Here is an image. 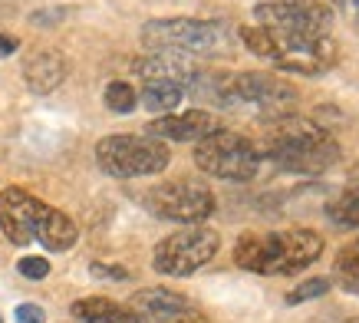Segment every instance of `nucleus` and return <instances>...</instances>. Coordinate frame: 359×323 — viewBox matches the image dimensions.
Returning a JSON list of instances; mask_svg holds the SVG:
<instances>
[{
  "mask_svg": "<svg viewBox=\"0 0 359 323\" xmlns=\"http://www.w3.org/2000/svg\"><path fill=\"white\" fill-rule=\"evenodd\" d=\"M261 159L273 162L280 172L290 175H323L339 162V142L323 129L320 122L304 116H280L273 119V129L267 132Z\"/></svg>",
  "mask_w": 359,
  "mask_h": 323,
  "instance_id": "nucleus-1",
  "label": "nucleus"
},
{
  "mask_svg": "<svg viewBox=\"0 0 359 323\" xmlns=\"http://www.w3.org/2000/svg\"><path fill=\"white\" fill-rule=\"evenodd\" d=\"M320 258H323V235L313 228L250 231V235H241L234 244V264L264 277L304 274Z\"/></svg>",
  "mask_w": 359,
  "mask_h": 323,
  "instance_id": "nucleus-2",
  "label": "nucleus"
},
{
  "mask_svg": "<svg viewBox=\"0 0 359 323\" xmlns=\"http://www.w3.org/2000/svg\"><path fill=\"white\" fill-rule=\"evenodd\" d=\"M241 44L277 70L297 76H323L339 63V44L333 33H287L254 23L241 27Z\"/></svg>",
  "mask_w": 359,
  "mask_h": 323,
  "instance_id": "nucleus-3",
  "label": "nucleus"
},
{
  "mask_svg": "<svg viewBox=\"0 0 359 323\" xmlns=\"http://www.w3.org/2000/svg\"><path fill=\"white\" fill-rule=\"evenodd\" d=\"M142 44L149 50L172 53H221L228 50V23L224 20H195V17H168V20L142 23Z\"/></svg>",
  "mask_w": 359,
  "mask_h": 323,
  "instance_id": "nucleus-4",
  "label": "nucleus"
},
{
  "mask_svg": "<svg viewBox=\"0 0 359 323\" xmlns=\"http://www.w3.org/2000/svg\"><path fill=\"white\" fill-rule=\"evenodd\" d=\"M96 162L99 169L112 178H145V175H158L162 169H168L172 152L168 145L152 136H106L96 145Z\"/></svg>",
  "mask_w": 359,
  "mask_h": 323,
  "instance_id": "nucleus-5",
  "label": "nucleus"
},
{
  "mask_svg": "<svg viewBox=\"0 0 359 323\" xmlns=\"http://www.w3.org/2000/svg\"><path fill=\"white\" fill-rule=\"evenodd\" d=\"M261 152L257 145L231 129H218L195 145V165L201 172L224 178V182H250L261 172Z\"/></svg>",
  "mask_w": 359,
  "mask_h": 323,
  "instance_id": "nucleus-6",
  "label": "nucleus"
},
{
  "mask_svg": "<svg viewBox=\"0 0 359 323\" xmlns=\"http://www.w3.org/2000/svg\"><path fill=\"white\" fill-rule=\"evenodd\" d=\"M221 248V235L208 225H185L155 244L152 268L165 277H191L198 268L215 261Z\"/></svg>",
  "mask_w": 359,
  "mask_h": 323,
  "instance_id": "nucleus-7",
  "label": "nucleus"
},
{
  "mask_svg": "<svg viewBox=\"0 0 359 323\" xmlns=\"http://www.w3.org/2000/svg\"><path fill=\"white\" fill-rule=\"evenodd\" d=\"M145 208L162 221L178 225H205L215 211V195L198 178H172L145 192Z\"/></svg>",
  "mask_w": 359,
  "mask_h": 323,
  "instance_id": "nucleus-8",
  "label": "nucleus"
},
{
  "mask_svg": "<svg viewBox=\"0 0 359 323\" xmlns=\"http://www.w3.org/2000/svg\"><path fill=\"white\" fill-rule=\"evenodd\" d=\"M297 103V89L273 73H228L224 106H254L267 119L290 116Z\"/></svg>",
  "mask_w": 359,
  "mask_h": 323,
  "instance_id": "nucleus-9",
  "label": "nucleus"
},
{
  "mask_svg": "<svg viewBox=\"0 0 359 323\" xmlns=\"http://www.w3.org/2000/svg\"><path fill=\"white\" fill-rule=\"evenodd\" d=\"M254 23L287 33H333V11L323 0H261Z\"/></svg>",
  "mask_w": 359,
  "mask_h": 323,
  "instance_id": "nucleus-10",
  "label": "nucleus"
},
{
  "mask_svg": "<svg viewBox=\"0 0 359 323\" xmlns=\"http://www.w3.org/2000/svg\"><path fill=\"white\" fill-rule=\"evenodd\" d=\"M46 215H50V205L40 202L36 195L23 192V188H4L0 192V231L17 248H30L40 237Z\"/></svg>",
  "mask_w": 359,
  "mask_h": 323,
  "instance_id": "nucleus-11",
  "label": "nucleus"
},
{
  "mask_svg": "<svg viewBox=\"0 0 359 323\" xmlns=\"http://www.w3.org/2000/svg\"><path fill=\"white\" fill-rule=\"evenodd\" d=\"M218 116H211L208 109H188V112H178V116H162L149 122L145 136H152L158 142H201L205 136L218 132Z\"/></svg>",
  "mask_w": 359,
  "mask_h": 323,
  "instance_id": "nucleus-12",
  "label": "nucleus"
},
{
  "mask_svg": "<svg viewBox=\"0 0 359 323\" xmlns=\"http://www.w3.org/2000/svg\"><path fill=\"white\" fill-rule=\"evenodd\" d=\"M132 73L145 79V83H175V86H188L195 79V63L185 53H172V50H152L132 63Z\"/></svg>",
  "mask_w": 359,
  "mask_h": 323,
  "instance_id": "nucleus-13",
  "label": "nucleus"
},
{
  "mask_svg": "<svg viewBox=\"0 0 359 323\" xmlns=\"http://www.w3.org/2000/svg\"><path fill=\"white\" fill-rule=\"evenodd\" d=\"M66 73H69V63H66V56L53 46H40V50H33L27 56V63H23V79H27V86L30 93L36 96H50L53 89L63 86Z\"/></svg>",
  "mask_w": 359,
  "mask_h": 323,
  "instance_id": "nucleus-14",
  "label": "nucleus"
},
{
  "mask_svg": "<svg viewBox=\"0 0 359 323\" xmlns=\"http://www.w3.org/2000/svg\"><path fill=\"white\" fill-rule=\"evenodd\" d=\"M129 301H132L129 303L132 310L152 323H172V320H178V317H188V313L195 310L185 294L168 291V287H145V291L132 294Z\"/></svg>",
  "mask_w": 359,
  "mask_h": 323,
  "instance_id": "nucleus-15",
  "label": "nucleus"
},
{
  "mask_svg": "<svg viewBox=\"0 0 359 323\" xmlns=\"http://www.w3.org/2000/svg\"><path fill=\"white\" fill-rule=\"evenodd\" d=\"M73 317L83 323H152L139 317L132 307H122L109 297H83L73 303Z\"/></svg>",
  "mask_w": 359,
  "mask_h": 323,
  "instance_id": "nucleus-16",
  "label": "nucleus"
},
{
  "mask_svg": "<svg viewBox=\"0 0 359 323\" xmlns=\"http://www.w3.org/2000/svg\"><path fill=\"white\" fill-rule=\"evenodd\" d=\"M79 237V228L76 221L66 215V211H56V208H50V215H46L43 228H40V244H43L46 251H56V254H63V251H69L73 244H76Z\"/></svg>",
  "mask_w": 359,
  "mask_h": 323,
  "instance_id": "nucleus-17",
  "label": "nucleus"
},
{
  "mask_svg": "<svg viewBox=\"0 0 359 323\" xmlns=\"http://www.w3.org/2000/svg\"><path fill=\"white\" fill-rule=\"evenodd\" d=\"M327 218L330 225L339 231H359V188L349 185L343 192H337L327 202Z\"/></svg>",
  "mask_w": 359,
  "mask_h": 323,
  "instance_id": "nucleus-18",
  "label": "nucleus"
},
{
  "mask_svg": "<svg viewBox=\"0 0 359 323\" xmlns=\"http://www.w3.org/2000/svg\"><path fill=\"white\" fill-rule=\"evenodd\" d=\"M182 99H185V86H175V83H145L139 93V103L149 112H175V109L182 106Z\"/></svg>",
  "mask_w": 359,
  "mask_h": 323,
  "instance_id": "nucleus-19",
  "label": "nucleus"
},
{
  "mask_svg": "<svg viewBox=\"0 0 359 323\" xmlns=\"http://www.w3.org/2000/svg\"><path fill=\"white\" fill-rule=\"evenodd\" d=\"M337 284L349 294H359V237L337 254Z\"/></svg>",
  "mask_w": 359,
  "mask_h": 323,
  "instance_id": "nucleus-20",
  "label": "nucleus"
},
{
  "mask_svg": "<svg viewBox=\"0 0 359 323\" xmlns=\"http://www.w3.org/2000/svg\"><path fill=\"white\" fill-rule=\"evenodd\" d=\"M102 103L109 112H119V116H129L132 109L139 106V93L129 86V83H122V79H112L106 93H102Z\"/></svg>",
  "mask_w": 359,
  "mask_h": 323,
  "instance_id": "nucleus-21",
  "label": "nucleus"
},
{
  "mask_svg": "<svg viewBox=\"0 0 359 323\" xmlns=\"http://www.w3.org/2000/svg\"><path fill=\"white\" fill-rule=\"evenodd\" d=\"M330 287H333L330 277H310V280H304V284H297L294 291L287 294V303L297 307V303H304V301H316V297L330 294Z\"/></svg>",
  "mask_w": 359,
  "mask_h": 323,
  "instance_id": "nucleus-22",
  "label": "nucleus"
},
{
  "mask_svg": "<svg viewBox=\"0 0 359 323\" xmlns=\"http://www.w3.org/2000/svg\"><path fill=\"white\" fill-rule=\"evenodd\" d=\"M17 270H20L27 280H43L50 274V261L40 258V254H27V258L17 261Z\"/></svg>",
  "mask_w": 359,
  "mask_h": 323,
  "instance_id": "nucleus-23",
  "label": "nucleus"
},
{
  "mask_svg": "<svg viewBox=\"0 0 359 323\" xmlns=\"http://www.w3.org/2000/svg\"><path fill=\"white\" fill-rule=\"evenodd\" d=\"M330 11H337L346 23H359V0H330Z\"/></svg>",
  "mask_w": 359,
  "mask_h": 323,
  "instance_id": "nucleus-24",
  "label": "nucleus"
},
{
  "mask_svg": "<svg viewBox=\"0 0 359 323\" xmlns=\"http://www.w3.org/2000/svg\"><path fill=\"white\" fill-rule=\"evenodd\" d=\"M13 317H17V323H46L43 307H36V303H20Z\"/></svg>",
  "mask_w": 359,
  "mask_h": 323,
  "instance_id": "nucleus-25",
  "label": "nucleus"
},
{
  "mask_svg": "<svg viewBox=\"0 0 359 323\" xmlns=\"http://www.w3.org/2000/svg\"><path fill=\"white\" fill-rule=\"evenodd\" d=\"M89 270H93L96 277H106V280H126V277H129V270L116 268V264H93Z\"/></svg>",
  "mask_w": 359,
  "mask_h": 323,
  "instance_id": "nucleus-26",
  "label": "nucleus"
},
{
  "mask_svg": "<svg viewBox=\"0 0 359 323\" xmlns=\"http://www.w3.org/2000/svg\"><path fill=\"white\" fill-rule=\"evenodd\" d=\"M17 46H20V40H17V37H11V33H0V56H11Z\"/></svg>",
  "mask_w": 359,
  "mask_h": 323,
  "instance_id": "nucleus-27",
  "label": "nucleus"
},
{
  "mask_svg": "<svg viewBox=\"0 0 359 323\" xmlns=\"http://www.w3.org/2000/svg\"><path fill=\"white\" fill-rule=\"evenodd\" d=\"M172 323H208L205 317H191V313H188V317H178V320H172Z\"/></svg>",
  "mask_w": 359,
  "mask_h": 323,
  "instance_id": "nucleus-28",
  "label": "nucleus"
},
{
  "mask_svg": "<svg viewBox=\"0 0 359 323\" xmlns=\"http://www.w3.org/2000/svg\"><path fill=\"white\" fill-rule=\"evenodd\" d=\"M349 182H353V185H356V188H359V162H356V165H353V172H349Z\"/></svg>",
  "mask_w": 359,
  "mask_h": 323,
  "instance_id": "nucleus-29",
  "label": "nucleus"
},
{
  "mask_svg": "<svg viewBox=\"0 0 359 323\" xmlns=\"http://www.w3.org/2000/svg\"><path fill=\"white\" fill-rule=\"evenodd\" d=\"M349 323H359V320H349Z\"/></svg>",
  "mask_w": 359,
  "mask_h": 323,
  "instance_id": "nucleus-30",
  "label": "nucleus"
},
{
  "mask_svg": "<svg viewBox=\"0 0 359 323\" xmlns=\"http://www.w3.org/2000/svg\"><path fill=\"white\" fill-rule=\"evenodd\" d=\"M0 323H4V320H0Z\"/></svg>",
  "mask_w": 359,
  "mask_h": 323,
  "instance_id": "nucleus-31",
  "label": "nucleus"
}]
</instances>
